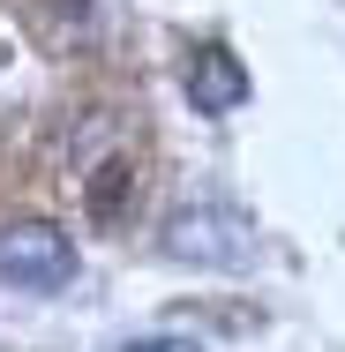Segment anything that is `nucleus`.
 Wrapping results in <instances>:
<instances>
[{
  "instance_id": "1",
  "label": "nucleus",
  "mask_w": 345,
  "mask_h": 352,
  "mask_svg": "<svg viewBox=\"0 0 345 352\" xmlns=\"http://www.w3.org/2000/svg\"><path fill=\"white\" fill-rule=\"evenodd\" d=\"M158 240H165L173 263H196V270H218V278H248L255 255H263L255 225L240 210H225V203H188V210H173Z\"/></svg>"
},
{
  "instance_id": "4",
  "label": "nucleus",
  "mask_w": 345,
  "mask_h": 352,
  "mask_svg": "<svg viewBox=\"0 0 345 352\" xmlns=\"http://www.w3.org/2000/svg\"><path fill=\"white\" fill-rule=\"evenodd\" d=\"M128 352H203L196 338H143V345H128Z\"/></svg>"
},
{
  "instance_id": "3",
  "label": "nucleus",
  "mask_w": 345,
  "mask_h": 352,
  "mask_svg": "<svg viewBox=\"0 0 345 352\" xmlns=\"http://www.w3.org/2000/svg\"><path fill=\"white\" fill-rule=\"evenodd\" d=\"M188 105L196 113H240L248 105V68L233 60V45H203L188 60Z\"/></svg>"
},
{
  "instance_id": "2",
  "label": "nucleus",
  "mask_w": 345,
  "mask_h": 352,
  "mask_svg": "<svg viewBox=\"0 0 345 352\" xmlns=\"http://www.w3.org/2000/svg\"><path fill=\"white\" fill-rule=\"evenodd\" d=\"M68 278H75V240L53 217L0 225V285H15V292H61Z\"/></svg>"
}]
</instances>
